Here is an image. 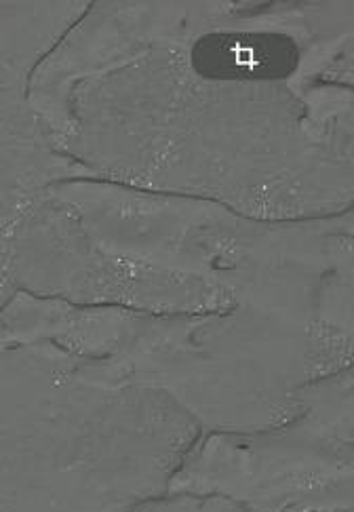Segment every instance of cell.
I'll return each mask as SVG.
<instances>
[{
	"label": "cell",
	"mask_w": 354,
	"mask_h": 512,
	"mask_svg": "<svg viewBox=\"0 0 354 512\" xmlns=\"http://www.w3.org/2000/svg\"><path fill=\"white\" fill-rule=\"evenodd\" d=\"M116 17L137 89V144L121 154L131 182L262 222L350 209V3L131 5Z\"/></svg>",
	"instance_id": "1"
}]
</instances>
